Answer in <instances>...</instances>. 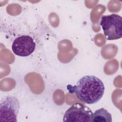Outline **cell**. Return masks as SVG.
<instances>
[{
  "label": "cell",
  "instance_id": "6da1fadb",
  "mask_svg": "<svg viewBox=\"0 0 122 122\" xmlns=\"http://www.w3.org/2000/svg\"><path fill=\"white\" fill-rule=\"evenodd\" d=\"M67 89L71 93H75L79 100L89 104L98 102L103 96L105 87L99 78L93 75L81 78L76 85H68Z\"/></svg>",
  "mask_w": 122,
  "mask_h": 122
},
{
  "label": "cell",
  "instance_id": "7a4b0ae2",
  "mask_svg": "<svg viewBox=\"0 0 122 122\" xmlns=\"http://www.w3.org/2000/svg\"><path fill=\"white\" fill-rule=\"evenodd\" d=\"M100 25L107 40L119 39L122 36V18L116 14L103 15Z\"/></svg>",
  "mask_w": 122,
  "mask_h": 122
},
{
  "label": "cell",
  "instance_id": "3957f363",
  "mask_svg": "<svg viewBox=\"0 0 122 122\" xmlns=\"http://www.w3.org/2000/svg\"><path fill=\"white\" fill-rule=\"evenodd\" d=\"M20 109V102L14 96L4 97L0 103V121L17 122Z\"/></svg>",
  "mask_w": 122,
  "mask_h": 122
},
{
  "label": "cell",
  "instance_id": "277c9868",
  "mask_svg": "<svg viewBox=\"0 0 122 122\" xmlns=\"http://www.w3.org/2000/svg\"><path fill=\"white\" fill-rule=\"evenodd\" d=\"M93 113L91 109L87 106L80 103L72 104L65 112L63 121L64 122H91Z\"/></svg>",
  "mask_w": 122,
  "mask_h": 122
},
{
  "label": "cell",
  "instance_id": "5b68a950",
  "mask_svg": "<svg viewBox=\"0 0 122 122\" xmlns=\"http://www.w3.org/2000/svg\"><path fill=\"white\" fill-rule=\"evenodd\" d=\"M36 48V43L31 36L21 35L13 41L11 49L13 53L19 56L27 57L32 54Z\"/></svg>",
  "mask_w": 122,
  "mask_h": 122
},
{
  "label": "cell",
  "instance_id": "8992f818",
  "mask_svg": "<svg viewBox=\"0 0 122 122\" xmlns=\"http://www.w3.org/2000/svg\"><path fill=\"white\" fill-rule=\"evenodd\" d=\"M92 122H112L111 114L104 108L96 110L92 115Z\"/></svg>",
  "mask_w": 122,
  "mask_h": 122
}]
</instances>
